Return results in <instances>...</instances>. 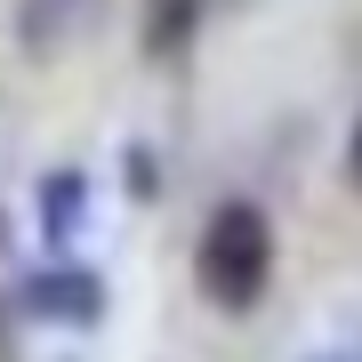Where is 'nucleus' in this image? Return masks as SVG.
I'll return each mask as SVG.
<instances>
[{
	"mask_svg": "<svg viewBox=\"0 0 362 362\" xmlns=\"http://www.w3.org/2000/svg\"><path fill=\"white\" fill-rule=\"evenodd\" d=\"M346 177H354V194H362V121H354V137H346Z\"/></svg>",
	"mask_w": 362,
	"mask_h": 362,
	"instance_id": "423d86ee",
	"label": "nucleus"
},
{
	"mask_svg": "<svg viewBox=\"0 0 362 362\" xmlns=\"http://www.w3.org/2000/svg\"><path fill=\"white\" fill-rule=\"evenodd\" d=\"M16 314L25 322H57V330H97L105 322V282L89 266H33L16 282Z\"/></svg>",
	"mask_w": 362,
	"mask_h": 362,
	"instance_id": "f03ea898",
	"label": "nucleus"
},
{
	"mask_svg": "<svg viewBox=\"0 0 362 362\" xmlns=\"http://www.w3.org/2000/svg\"><path fill=\"white\" fill-rule=\"evenodd\" d=\"M81 169H49V185H40V226H49V242H73V226H81Z\"/></svg>",
	"mask_w": 362,
	"mask_h": 362,
	"instance_id": "20e7f679",
	"label": "nucleus"
},
{
	"mask_svg": "<svg viewBox=\"0 0 362 362\" xmlns=\"http://www.w3.org/2000/svg\"><path fill=\"white\" fill-rule=\"evenodd\" d=\"M314 362H362V354H314Z\"/></svg>",
	"mask_w": 362,
	"mask_h": 362,
	"instance_id": "6e6552de",
	"label": "nucleus"
},
{
	"mask_svg": "<svg viewBox=\"0 0 362 362\" xmlns=\"http://www.w3.org/2000/svg\"><path fill=\"white\" fill-rule=\"evenodd\" d=\"M194 282L218 314H250L274 282V218L258 202H218L194 242Z\"/></svg>",
	"mask_w": 362,
	"mask_h": 362,
	"instance_id": "f257e3e1",
	"label": "nucleus"
},
{
	"mask_svg": "<svg viewBox=\"0 0 362 362\" xmlns=\"http://www.w3.org/2000/svg\"><path fill=\"white\" fill-rule=\"evenodd\" d=\"M194 33V0H153V25H145V57H177Z\"/></svg>",
	"mask_w": 362,
	"mask_h": 362,
	"instance_id": "39448f33",
	"label": "nucleus"
},
{
	"mask_svg": "<svg viewBox=\"0 0 362 362\" xmlns=\"http://www.w3.org/2000/svg\"><path fill=\"white\" fill-rule=\"evenodd\" d=\"M105 25V0H16V49L57 65Z\"/></svg>",
	"mask_w": 362,
	"mask_h": 362,
	"instance_id": "7ed1b4c3",
	"label": "nucleus"
},
{
	"mask_svg": "<svg viewBox=\"0 0 362 362\" xmlns=\"http://www.w3.org/2000/svg\"><path fill=\"white\" fill-rule=\"evenodd\" d=\"M0 362H16V338H8V314H0Z\"/></svg>",
	"mask_w": 362,
	"mask_h": 362,
	"instance_id": "0eeeda50",
	"label": "nucleus"
}]
</instances>
